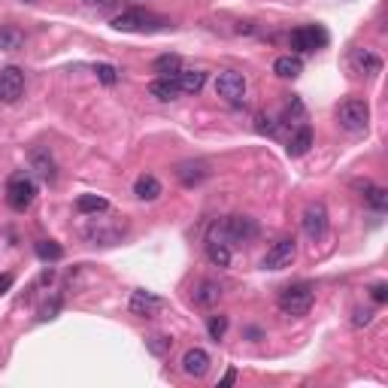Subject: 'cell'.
Instances as JSON below:
<instances>
[{"label": "cell", "mask_w": 388, "mask_h": 388, "mask_svg": "<svg viewBox=\"0 0 388 388\" xmlns=\"http://www.w3.org/2000/svg\"><path fill=\"white\" fill-rule=\"evenodd\" d=\"M258 221L255 219H249V216H228V219H221L216 221V225L209 228V237H216L221 242H252L258 237Z\"/></svg>", "instance_id": "obj_1"}, {"label": "cell", "mask_w": 388, "mask_h": 388, "mask_svg": "<svg viewBox=\"0 0 388 388\" xmlns=\"http://www.w3.org/2000/svg\"><path fill=\"white\" fill-rule=\"evenodd\" d=\"M337 122L346 134H355V137L358 134H367V128H370V106L361 97H346L337 106Z\"/></svg>", "instance_id": "obj_2"}, {"label": "cell", "mask_w": 388, "mask_h": 388, "mask_svg": "<svg viewBox=\"0 0 388 388\" xmlns=\"http://www.w3.org/2000/svg\"><path fill=\"white\" fill-rule=\"evenodd\" d=\"M112 27L115 31H124V34H155V31L167 27V18L146 13V9H128V13L112 18Z\"/></svg>", "instance_id": "obj_3"}, {"label": "cell", "mask_w": 388, "mask_h": 388, "mask_svg": "<svg viewBox=\"0 0 388 388\" xmlns=\"http://www.w3.org/2000/svg\"><path fill=\"white\" fill-rule=\"evenodd\" d=\"M34 198H37V182L27 176V173H13L9 182H6V203H9V209L25 212L34 203Z\"/></svg>", "instance_id": "obj_4"}, {"label": "cell", "mask_w": 388, "mask_h": 388, "mask_svg": "<svg viewBox=\"0 0 388 388\" xmlns=\"http://www.w3.org/2000/svg\"><path fill=\"white\" fill-rule=\"evenodd\" d=\"M313 300H316V291L309 285H291L279 295V309H283L288 318H300L313 309Z\"/></svg>", "instance_id": "obj_5"}, {"label": "cell", "mask_w": 388, "mask_h": 388, "mask_svg": "<svg viewBox=\"0 0 388 388\" xmlns=\"http://www.w3.org/2000/svg\"><path fill=\"white\" fill-rule=\"evenodd\" d=\"M216 94L231 106H240L242 97H246V76L237 70H221L216 76Z\"/></svg>", "instance_id": "obj_6"}, {"label": "cell", "mask_w": 388, "mask_h": 388, "mask_svg": "<svg viewBox=\"0 0 388 388\" xmlns=\"http://www.w3.org/2000/svg\"><path fill=\"white\" fill-rule=\"evenodd\" d=\"M297 258V242L295 237H283V240H276L273 246L267 249V255L264 261H261V267L264 270H285L291 267V261Z\"/></svg>", "instance_id": "obj_7"}, {"label": "cell", "mask_w": 388, "mask_h": 388, "mask_svg": "<svg viewBox=\"0 0 388 388\" xmlns=\"http://www.w3.org/2000/svg\"><path fill=\"white\" fill-rule=\"evenodd\" d=\"M300 225H304V234L313 242L325 240L328 237V209H325V203H309V207L304 209Z\"/></svg>", "instance_id": "obj_8"}, {"label": "cell", "mask_w": 388, "mask_h": 388, "mask_svg": "<svg viewBox=\"0 0 388 388\" xmlns=\"http://www.w3.org/2000/svg\"><path fill=\"white\" fill-rule=\"evenodd\" d=\"M291 48H297V52H318V48L328 46V31L316 25H306V27H297V31H291Z\"/></svg>", "instance_id": "obj_9"}, {"label": "cell", "mask_w": 388, "mask_h": 388, "mask_svg": "<svg viewBox=\"0 0 388 388\" xmlns=\"http://www.w3.org/2000/svg\"><path fill=\"white\" fill-rule=\"evenodd\" d=\"M164 297H158L155 291H134L131 295V304H128V309H131V316H137V318H155V316H161L164 313Z\"/></svg>", "instance_id": "obj_10"}, {"label": "cell", "mask_w": 388, "mask_h": 388, "mask_svg": "<svg viewBox=\"0 0 388 388\" xmlns=\"http://www.w3.org/2000/svg\"><path fill=\"white\" fill-rule=\"evenodd\" d=\"M25 91V73L18 67H4L0 70V103H15Z\"/></svg>", "instance_id": "obj_11"}, {"label": "cell", "mask_w": 388, "mask_h": 388, "mask_svg": "<svg viewBox=\"0 0 388 388\" xmlns=\"http://www.w3.org/2000/svg\"><path fill=\"white\" fill-rule=\"evenodd\" d=\"M209 370V355L203 352V349H188L186 355H182V373L191 376V380H200V376H207Z\"/></svg>", "instance_id": "obj_12"}, {"label": "cell", "mask_w": 388, "mask_h": 388, "mask_svg": "<svg viewBox=\"0 0 388 388\" xmlns=\"http://www.w3.org/2000/svg\"><path fill=\"white\" fill-rule=\"evenodd\" d=\"M209 176V167L203 161H182L179 167H176V179L182 182L186 188H194V186H200L203 179Z\"/></svg>", "instance_id": "obj_13"}, {"label": "cell", "mask_w": 388, "mask_h": 388, "mask_svg": "<svg viewBox=\"0 0 388 388\" xmlns=\"http://www.w3.org/2000/svg\"><path fill=\"white\" fill-rule=\"evenodd\" d=\"M352 67H355L358 73L380 76V73H382V58L373 55L370 48H355V52H352Z\"/></svg>", "instance_id": "obj_14"}, {"label": "cell", "mask_w": 388, "mask_h": 388, "mask_svg": "<svg viewBox=\"0 0 388 388\" xmlns=\"http://www.w3.org/2000/svg\"><path fill=\"white\" fill-rule=\"evenodd\" d=\"M31 167L37 170V176L46 179V182H55V179H58L55 158H52V155H48L46 149H34V152H31Z\"/></svg>", "instance_id": "obj_15"}, {"label": "cell", "mask_w": 388, "mask_h": 388, "mask_svg": "<svg viewBox=\"0 0 388 388\" xmlns=\"http://www.w3.org/2000/svg\"><path fill=\"white\" fill-rule=\"evenodd\" d=\"M149 94L155 97V101L167 103V101H176L179 85H176V79H173V76H158V79L149 82Z\"/></svg>", "instance_id": "obj_16"}, {"label": "cell", "mask_w": 388, "mask_h": 388, "mask_svg": "<svg viewBox=\"0 0 388 388\" xmlns=\"http://www.w3.org/2000/svg\"><path fill=\"white\" fill-rule=\"evenodd\" d=\"M273 73L279 79H297V76L304 73V61H300L297 55H279L273 61Z\"/></svg>", "instance_id": "obj_17"}, {"label": "cell", "mask_w": 388, "mask_h": 388, "mask_svg": "<svg viewBox=\"0 0 388 388\" xmlns=\"http://www.w3.org/2000/svg\"><path fill=\"white\" fill-rule=\"evenodd\" d=\"M309 146H313V128H297L295 131V137L288 140L285 146V152H288V158H304V155L309 152Z\"/></svg>", "instance_id": "obj_18"}, {"label": "cell", "mask_w": 388, "mask_h": 388, "mask_svg": "<svg viewBox=\"0 0 388 388\" xmlns=\"http://www.w3.org/2000/svg\"><path fill=\"white\" fill-rule=\"evenodd\" d=\"M173 79L179 85V94H198L203 89V82H207V73L203 70H179Z\"/></svg>", "instance_id": "obj_19"}, {"label": "cell", "mask_w": 388, "mask_h": 388, "mask_svg": "<svg viewBox=\"0 0 388 388\" xmlns=\"http://www.w3.org/2000/svg\"><path fill=\"white\" fill-rule=\"evenodd\" d=\"M134 194L140 200H158L161 198V182L152 176V173H143V176L134 182Z\"/></svg>", "instance_id": "obj_20"}, {"label": "cell", "mask_w": 388, "mask_h": 388, "mask_svg": "<svg viewBox=\"0 0 388 388\" xmlns=\"http://www.w3.org/2000/svg\"><path fill=\"white\" fill-rule=\"evenodd\" d=\"M76 209H79L82 216H97V212L110 209V200L101 198V194H79V198H76Z\"/></svg>", "instance_id": "obj_21"}, {"label": "cell", "mask_w": 388, "mask_h": 388, "mask_svg": "<svg viewBox=\"0 0 388 388\" xmlns=\"http://www.w3.org/2000/svg\"><path fill=\"white\" fill-rule=\"evenodd\" d=\"M207 255H209V261L216 267H228L231 264V246H228V242H221V240H216V237H207Z\"/></svg>", "instance_id": "obj_22"}, {"label": "cell", "mask_w": 388, "mask_h": 388, "mask_svg": "<svg viewBox=\"0 0 388 388\" xmlns=\"http://www.w3.org/2000/svg\"><path fill=\"white\" fill-rule=\"evenodd\" d=\"M364 194V203L370 209H376V212H385V207H388V191L385 188H380V186H370V182H364V188H361Z\"/></svg>", "instance_id": "obj_23"}, {"label": "cell", "mask_w": 388, "mask_h": 388, "mask_svg": "<svg viewBox=\"0 0 388 388\" xmlns=\"http://www.w3.org/2000/svg\"><path fill=\"white\" fill-rule=\"evenodd\" d=\"M22 43H25V34L18 27L0 25V52H15V48H22Z\"/></svg>", "instance_id": "obj_24"}, {"label": "cell", "mask_w": 388, "mask_h": 388, "mask_svg": "<svg viewBox=\"0 0 388 388\" xmlns=\"http://www.w3.org/2000/svg\"><path fill=\"white\" fill-rule=\"evenodd\" d=\"M219 297H221V288L216 283H200L198 291H194V300H198L200 306H212V304H219Z\"/></svg>", "instance_id": "obj_25"}, {"label": "cell", "mask_w": 388, "mask_h": 388, "mask_svg": "<svg viewBox=\"0 0 388 388\" xmlns=\"http://www.w3.org/2000/svg\"><path fill=\"white\" fill-rule=\"evenodd\" d=\"M179 55H161V58H155V73H161V76H176L182 67H179Z\"/></svg>", "instance_id": "obj_26"}, {"label": "cell", "mask_w": 388, "mask_h": 388, "mask_svg": "<svg viewBox=\"0 0 388 388\" xmlns=\"http://www.w3.org/2000/svg\"><path fill=\"white\" fill-rule=\"evenodd\" d=\"M146 349L155 355V358H164V355H170V349H173V340L170 337H164V334H155V337H146Z\"/></svg>", "instance_id": "obj_27"}, {"label": "cell", "mask_w": 388, "mask_h": 388, "mask_svg": "<svg viewBox=\"0 0 388 388\" xmlns=\"http://www.w3.org/2000/svg\"><path fill=\"white\" fill-rule=\"evenodd\" d=\"M37 255H40V261H61L64 249L58 246L55 240H40V242H37Z\"/></svg>", "instance_id": "obj_28"}, {"label": "cell", "mask_w": 388, "mask_h": 388, "mask_svg": "<svg viewBox=\"0 0 388 388\" xmlns=\"http://www.w3.org/2000/svg\"><path fill=\"white\" fill-rule=\"evenodd\" d=\"M207 331H209V340H225V334H228V316H221V313H216V316H209L207 318Z\"/></svg>", "instance_id": "obj_29"}, {"label": "cell", "mask_w": 388, "mask_h": 388, "mask_svg": "<svg viewBox=\"0 0 388 388\" xmlns=\"http://www.w3.org/2000/svg\"><path fill=\"white\" fill-rule=\"evenodd\" d=\"M97 79H101L103 85H115V82H119V70H115V67L112 64H97Z\"/></svg>", "instance_id": "obj_30"}, {"label": "cell", "mask_w": 388, "mask_h": 388, "mask_svg": "<svg viewBox=\"0 0 388 388\" xmlns=\"http://www.w3.org/2000/svg\"><path fill=\"white\" fill-rule=\"evenodd\" d=\"M255 131L258 134H267V137H273V134H276V122L267 119V115H258V119H255Z\"/></svg>", "instance_id": "obj_31"}, {"label": "cell", "mask_w": 388, "mask_h": 388, "mask_svg": "<svg viewBox=\"0 0 388 388\" xmlns=\"http://www.w3.org/2000/svg\"><path fill=\"white\" fill-rule=\"evenodd\" d=\"M58 309H61V300H52V304H46L43 309H40V318H43V322H48V318H55V313H58Z\"/></svg>", "instance_id": "obj_32"}, {"label": "cell", "mask_w": 388, "mask_h": 388, "mask_svg": "<svg viewBox=\"0 0 388 388\" xmlns=\"http://www.w3.org/2000/svg\"><path fill=\"white\" fill-rule=\"evenodd\" d=\"M370 295H373L376 304H385V300H388V285H385V283H376V285L370 288Z\"/></svg>", "instance_id": "obj_33"}, {"label": "cell", "mask_w": 388, "mask_h": 388, "mask_svg": "<svg viewBox=\"0 0 388 388\" xmlns=\"http://www.w3.org/2000/svg\"><path fill=\"white\" fill-rule=\"evenodd\" d=\"M370 318H373L370 309H358L355 318H352V325H355V328H364V325H370Z\"/></svg>", "instance_id": "obj_34"}, {"label": "cell", "mask_w": 388, "mask_h": 388, "mask_svg": "<svg viewBox=\"0 0 388 388\" xmlns=\"http://www.w3.org/2000/svg\"><path fill=\"white\" fill-rule=\"evenodd\" d=\"M234 382H237V370H234V367H231V370H228L225 376H221V382H219V385L225 388V385H234Z\"/></svg>", "instance_id": "obj_35"}, {"label": "cell", "mask_w": 388, "mask_h": 388, "mask_svg": "<svg viewBox=\"0 0 388 388\" xmlns=\"http://www.w3.org/2000/svg\"><path fill=\"white\" fill-rule=\"evenodd\" d=\"M9 288H13V276H9V273H6V276H0V295H6Z\"/></svg>", "instance_id": "obj_36"}, {"label": "cell", "mask_w": 388, "mask_h": 388, "mask_svg": "<svg viewBox=\"0 0 388 388\" xmlns=\"http://www.w3.org/2000/svg\"><path fill=\"white\" fill-rule=\"evenodd\" d=\"M85 4H91V6H97V4H106V0H85Z\"/></svg>", "instance_id": "obj_37"}, {"label": "cell", "mask_w": 388, "mask_h": 388, "mask_svg": "<svg viewBox=\"0 0 388 388\" xmlns=\"http://www.w3.org/2000/svg\"><path fill=\"white\" fill-rule=\"evenodd\" d=\"M25 4H37V0H25Z\"/></svg>", "instance_id": "obj_38"}]
</instances>
